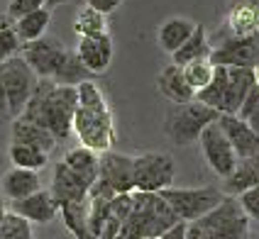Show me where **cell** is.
Returning <instances> with one entry per match:
<instances>
[{"label":"cell","instance_id":"6","mask_svg":"<svg viewBox=\"0 0 259 239\" xmlns=\"http://www.w3.org/2000/svg\"><path fill=\"white\" fill-rule=\"evenodd\" d=\"M132 156L120 152H103L98 156V178L91 185L88 198H113L117 193H132Z\"/></svg>","mask_w":259,"mask_h":239},{"label":"cell","instance_id":"37","mask_svg":"<svg viewBox=\"0 0 259 239\" xmlns=\"http://www.w3.org/2000/svg\"><path fill=\"white\" fill-rule=\"evenodd\" d=\"M186 232H188L186 222H176V225L169 227L164 234H159V239H186Z\"/></svg>","mask_w":259,"mask_h":239},{"label":"cell","instance_id":"34","mask_svg":"<svg viewBox=\"0 0 259 239\" xmlns=\"http://www.w3.org/2000/svg\"><path fill=\"white\" fill-rule=\"evenodd\" d=\"M237 203H240V208L249 217V222H259V185H252L249 190L240 193Z\"/></svg>","mask_w":259,"mask_h":239},{"label":"cell","instance_id":"31","mask_svg":"<svg viewBox=\"0 0 259 239\" xmlns=\"http://www.w3.org/2000/svg\"><path fill=\"white\" fill-rule=\"evenodd\" d=\"M0 239H34V232L25 217L15 215L13 210H5L0 220Z\"/></svg>","mask_w":259,"mask_h":239},{"label":"cell","instance_id":"12","mask_svg":"<svg viewBox=\"0 0 259 239\" xmlns=\"http://www.w3.org/2000/svg\"><path fill=\"white\" fill-rule=\"evenodd\" d=\"M210 61L215 66H237V69H257L259 66V32L249 37H228L223 34L220 44L213 46Z\"/></svg>","mask_w":259,"mask_h":239},{"label":"cell","instance_id":"18","mask_svg":"<svg viewBox=\"0 0 259 239\" xmlns=\"http://www.w3.org/2000/svg\"><path fill=\"white\" fill-rule=\"evenodd\" d=\"M252 85H254V71L252 69L228 66V83H225V98H223L220 115H237Z\"/></svg>","mask_w":259,"mask_h":239},{"label":"cell","instance_id":"40","mask_svg":"<svg viewBox=\"0 0 259 239\" xmlns=\"http://www.w3.org/2000/svg\"><path fill=\"white\" fill-rule=\"evenodd\" d=\"M66 3H73V0H47V8H59V5H66Z\"/></svg>","mask_w":259,"mask_h":239},{"label":"cell","instance_id":"8","mask_svg":"<svg viewBox=\"0 0 259 239\" xmlns=\"http://www.w3.org/2000/svg\"><path fill=\"white\" fill-rule=\"evenodd\" d=\"M132 178L140 193H161L171 188L176 178V164L166 152H144L132 156Z\"/></svg>","mask_w":259,"mask_h":239},{"label":"cell","instance_id":"32","mask_svg":"<svg viewBox=\"0 0 259 239\" xmlns=\"http://www.w3.org/2000/svg\"><path fill=\"white\" fill-rule=\"evenodd\" d=\"M22 42L17 39V32H15V22L8 15H0V64L8 61L20 54Z\"/></svg>","mask_w":259,"mask_h":239},{"label":"cell","instance_id":"25","mask_svg":"<svg viewBox=\"0 0 259 239\" xmlns=\"http://www.w3.org/2000/svg\"><path fill=\"white\" fill-rule=\"evenodd\" d=\"M98 156L96 152H91L86 147H73L66 152V156L61 159L69 169L78 176V178H83L88 185H93L96 178H98Z\"/></svg>","mask_w":259,"mask_h":239},{"label":"cell","instance_id":"43","mask_svg":"<svg viewBox=\"0 0 259 239\" xmlns=\"http://www.w3.org/2000/svg\"><path fill=\"white\" fill-rule=\"evenodd\" d=\"M147 239H159V237H147Z\"/></svg>","mask_w":259,"mask_h":239},{"label":"cell","instance_id":"9","mask_svg":"<svg viewBox=\"0 0 259 239\" xmlns=\"http://www.w3.org/2000/svg\"><path fill=\"white\" fill-rule=\"evenodd\" d=\"M37 81L39 78L34 76V71L25 64V59L20 54L0 64V83H3V90H5V98H8V108H10V117L13 120L22 113V108L32 98V93L37 88Z\"/></svg>","mask_w":259,"mask_h":239},{"label":"cell","instance_id":"28","mask_svg":"<svg viewBox=\"0 0 259 239\" xmlns=\"http://www.w3.org/2000/svg\"><path fill=\"white\" fill-rule=\"evenodd\" d=\"M8 156H10L15 169H27V171H37V173L49 164V154L37 149V147H29V144H15L13 141L10 149H8Z\"/></svg>","mask_w":259,"mask_h":239},{"label":"cell","instance_id":"35","mask_svg":"<svg viewBox=\"0 0 259 239\" xmlns=\"http://www.w3.org/2000/svg\"><path fill=\"white\" fill-rule=\"evenodd\" d=\"M39 8H47V0H10L5 15H8L10 20H17V17H22V15H27V13H34V10H39Z\"/></svg>","mask_w":259,"mask_h":239},{"label":"cell","instance_id":"7","mask_svg":"<svg viewBox=\"0 0 259 239\" xmlns=\"http://www.w3.org/2000/svg\"><path fill=\"white\" fill-rule=\"evenodd\" d=\"M159 196L166 200V205L181 222H196L205 212H210L225 193H220L215 185H201V188H164Z\"/></svg>","mask_w":259,"mask_h":239},{"label":"cell","instance_id":"38","mask_svg":"<svg viewBox=\"0 0 259 239\" xmlns=\"http://www.w3.org/2000/svg\"><path fill=\"white\" fill-rule=\"evenodd\" d=\"M245 122L249 125V129H252V132L257 134V139H259V108H254L252 113L247 115V117H245Z\"/></svg>","mask_w":259,"mask_h":239},{"label":"cell","instance_id":"1","mask_svg":"<svg viewBox=\"0 0 259 239\" xmlns=\"http://www.w3.org/2000/svg\"><path fill=\"white\" fill-rule=\"evenodd\" d=\"M76 95H78V105L73 113L71 134L78 137L81 147H86L96 154L110 152L113 144L117 141L115 117H113V110L108 105V98L101 90V85L93 78L83 81L76 85Z\"/></svg>","mask_w":259,"mask_h":239},{"label":"cell","instance_id":"20","mask_svg":"<svg viewBox=\"0 0 259 239\" xmlns=\"http://www.w3.org/2000/svg\"><path fill=\"white\" fill-rule=\"evenodd\" d=\"M157 88L164 98L171 100L174 105H184V103H191V100L196 98L193 90L188 88L186 78H184L181 66H176V64L161 69V73L157 76Z\"/></svg>","mask_w":259,"mask_h":239},{"label":"cell","instance_id":"11","mask_svg":"<svg viewBox=\"0 0 259 239\" xmlns=\"http://www.w3.org/2000/svg\"><path fill=\"white\" fill-rule=\"evenodd\" d=\"M201 147V154H203V161L208 164V169L213 171L215 176L220 178H228L232 171L237 169V154L232 149V144L228 141V137L223 134V129L218 127V120L210 122L201 132V137L196 141Z\"/></svg>","mask_w":259,"mask_h":239},{"label":"cell","instance_id":"3","mask_svg":"<svg viewBox=\"0 0 259 239\" xmlns=\"http://www.w3.org/2000/svg\"><path fill=\"white\" fill-rule=\"evenodd\" d=\"M135 205L130 217L122 222L120 232L115 239H147V237H159L164 234L169 227L181 222L174 210L166 205V200L159 193H140L132 190Z\"/></svg>","mask_w":259,"mask_h":239},{"label":"cell","instance_id":"42","mask_svg":"<svg viewBox=\"0 0 259 239\" xmlns=\"http://www.w3.org/2000/svg\"><path fill=\"white\" fill-rule=\"evenodd\" d=\"M245 3H252V5H257L259 8V0H245Z\"/></svg>","mask_w":259,"mask_h":239},{"label":"cell","instance_id":"41","mask_svg":"<svg viewBox=\"0 0 259 239\" xmlns=\"http://www.w3.org/2000/svg\"><path fill=\"white\" fill-rule=\"evenodd\" d=\"M5 210H8V208H5V200L0 198V220H3V215H5Z\"/></svg>","mask_w":259,"mask_h":239},{"label":"cell","instance_id":"14","mask_svg":"<svg viewBox=\"0 0 259 239\" xmlns=\"http://www.w3.org/2000/svg\"><path fill=\"white\" fill-rule=\"evenodd\" d=\"M8 210H13L20 217H25L29 225H49V222H54L59 217L57 200L44 188H39L37 193L22 198V200H13Z\"/></svg>","mask_w":259,"mask_h":239},{"label":"cell","instance_id":"29","mask_svg":"<svg viewBox=\"0 0 259 239\" xmlns=\"http://www.w3.org/2000/svg\"><path fill=\"white\" fill-rule=\"evenodd\" d=\"M225 83H228V66H215L210 83L203 88L201 93H196V100L213 108L215 113L223 110V98H225Z\"/></svg>","mask_w":259,"mask_h":239},{"label":"cell","instance_id":"22","mask_svg":"<svg viewBox=\"0 0 259 239\" xmlns=\"http://www.w3.org/2000/svg\"><path fill=\"white\" fill-rule=\"evenodd\" d=\"M210 52H213V44L208 39V32H205L203 25L196 22V29L191 32V37L186 42L171 54V61L176 66H186V64L198 61V59H210Z\"/></svg>","mask_w":259,"mask_h":239},{"label":"cell","instance_id":"2","mask_svg":"<svg viewBox=\"0 0 259 239\" xmlns=\"http://www.w3.org/2000/svg\"><path fill=\"white\" fill-rule=\"evenodd\" d=\"M76 105H78L76 85H57L49 78H39L32 98L17 117L44 127L47 132L54 134L57 141H64L71 137Z\"/></svg>","mask_w":259,"mask_h":239},{"label":"cell","instance_id":"44","mask_svg":"<svg viewBox=\"0 0 259 239\" xmlns=\"http://www.w3.org/2000/svg\"><path fill=\"white\" fill-rule=\"evenodd\" d=\"M247 239H259V237H247Z\"/></svg>","mask_w":259,"mask_h":239},{"label":"cell","instance_id":"26","mask_svg":"<svg viewBox=\"0 0 259 239\" xmlns=\"http://www.w3.org/2000/svg\"><path fill=\"white\" fill-rule=\"evenodd\" d=\"M59 217L73 239H98L88 227V203H64L59 205Z\"/></svg>","mask_w":259,"mask_h":239},{"label":"cell","instance_id":"4","mask_svg":"<svg viewBox=\"0 0 259 239\" xmlns=\"http://www.w3.org/2000/svg\"><path fill=\"white\" fill-rule=\"evenodd\" d=\"M203 239H247L249 237V217L240 208L235 196H223L210 212L201 220L191 222Z\"/></svg>","mask_w":259,"mask_h":239},{"label":"cell","instance_id":"21","mask_svg":"<svg viewBox=\"0 0 259 239\" xmlns=\"http://www.w3.org/2000/svg\"><path fill=\"white\" fill-rule=\"evenodd\" d=\"M10 134H13L15 144H29V147H37V149H42L47 154H52L54 147L59 144L52 132H47L44 127L34 125V122H27V120H22V117H15L13 120Z\"/></svg>","mask_w":259,"mask_h":239},{"label":"cell","instance_id":"13","mask_svg":"<svg viewBox=\"0 0 259 239\" xmlns=\"http://www.w3.org/2000/svg\"><path fill=\"white\" fill-rule=\"evenodd\" d=\"M76 59L81 61V66L91 73V76H101L110 69L113 64V54L115 46L110 34H101V37H78L76 44Z\"/></svg>","mask_w":259,"mask_h":239},{"label":"cell","instance_id":"15","mask_svg":"<svg viewBox=\"0 0 259 239\" xmlns=\"http://www.w3.org/2000/svg\"><path fill=\"white\" fill-rule=\"evenodd\" d=\"M88 190H91V185L83 178H78L64 161H59L57 169H54L52 188H49V193L57 200V205H64V203H86Z\"/></svg>","mask_w":259,"mask_h":239},{"label":"cell","instance_id":"33","mask_svg":"<svg viewBox=\"0 0 259 239\" xmlns=\"http://www.w3.org/2000/svg\"><path fill=\"white\" fill-rule=\"evenodd\" d=\"M132 205H135V198L132 193H117V196L110 198V217H115L120 227L122 222L130 217V212H132Z\"/></svg>","mask_w":259,"mask_h":239},{"label":"cell","instance_id":"5","mask_svg":"<svg viewBox=\"0 0 259 239\" xmlns=\"http://www.w3.org/2000/svg\"><path fill=\"white\" fill-rule=\"evenodd\" d=\"M218 117H220V113H215L213 108H208V105H203L193 98L191 103L174 105L166 113L164 132L176 147H188V144H196L203 129L210 122H215Z\"/></svg>","mask_w":259,"mask_h":239},{"label":"cell","instance_id":"30","mask_svg":"<svg viewBox=\"0 0 259 239\" xmlns=\"http://www.w3.org/2000/svg\"><path fill=\"white\" fill-rule=\"evenodd\" d=\"M181 71H184V78H186L188 88H191L193 95H196V93H201L203 88L210 83L215 64H213L210 59H198V61H191L186 66H181Z\"/></svg>","mask_w":259,"mask_h":239},{"label":"cell","instance_id":"16","mask_svg":"<svg viewBox=\"0 0 259 239\" xmlns=\"http://www.w3.org/2000/svg\"><path fill=\"white\" fill-rule=\"evenodd\" d=\"M218 127L223 129V134L228 137V141L232 144L237 159H247V156L257 154L259 152V139L257 134L249 129L245 120H240L237 115H220L218 117Z\"/></svg>","mask_w":259,"mask_h":239},{"label":"cell","instance_id":"36","mask_svg":"<svg viewBox=\"0 0 259 239\" xmlns=\"http://www.w3.org/2000/svg\"><path fill=\"white\" fill-rule=\"evenodd\" d=\"M88 8H93V10H98V13L103 15H110V13H115L117 8L125 3V0H83Z\"/></svg>","mask_w":259,"mask_h":239},{"label":"cell","instance_id":"19","mask_svg":"<svg viewBox=\"0 0 259 239\" xmlns=\"http://www.w3.org/2000/svg\"><path fill=\"white\" fill-rule=\"evenodd\" d=\"M39 188H42V183H39V173H37V171L15 169V166L8 171V173L3 176V181H0V190H3V196L8 198L10 203L32 196V193H37Z\"/></svg>","mask_w":259,"mask_h":239},{"label":"cell","instance_id":"10","mask_svg":"<svg viewBox=\"0 0 259 239\" xmlns=\"http://www.w3.org/2000/svg\"><path fill=\"white\" fill-rule=\"evenodd\" d=\"M69 54L71 52L59 42L57 37H47V34L29 44H22V49H20V57L25 59V64L34 71V76L37 78H49V81H54L59 76V71L66 64Z\"/></svg>","mask_w":259,"mask_h":239},{"label":"cell","instance_id":"17","mask_svg":"<svg viewBox=\"0 0 259 239\" xmlns=\"http://www.w3.org/2000/svg\"><path fill=\"white\" fill-rule=\"evenodd\" d=\"M259 32V8L245 0H230L225 13V34L228 37H249Z\"/></svg>","mask_w":259,"mask_h":239},{"label":"cell","instance_id":"27","mask_svg":"<svg viewBox=\"0 0 259 239\" xmlns=\"http://www.w3.org/2000/svg\"><path fill=\"white\" fill-rule=\"evenodd\" d=\"M73 32L78 37H101V34H110V25H108V15L98 13L93 8H78V13L73 17Z\"/></svg>","mask_w":259,"mask_h":239},{"label":"cell","instance_id":"24","mask_svg":"<svg viewBox=\"0 0 259 239\" xmlns=\"http://www.w3.org/2000/svg\"><path fill=\"white\" fill-rule=\"evenodd\" d=\"M13 22H15L17 39L22 44H29L47 34V27H49V22H52V10H49V8H39V10H34V13H27V15H22V17H17Z\"/></svg>","mask_w":259,"mask_h":239},{"label":"cell","instance_id":"39","mask_svg":"<svg viewBox=\"0 0 259 239\" xmlns=\"http://www.w3.org/2000/svg\"><path fill=\"white\" fill-rule=\"evenodd\" d=\"M3 117H10V108H8V98H5L3 83H0V120H3Z\"/></svg>","mask_w":259,"mask_h":239},{"label":"cell","instance_id":"23","mask_svg":"<svg viewBox=\"0 0 259 239\" xmlns=\"http://www.w3.org/2000/svg\"><path fill=\"white\" fill-rule=\"evenodd\" d=\"M193 29H196V22H193V20L176 15V17H169V20H164V22L159 25L157 42L166 54H174V52L191 37Z\"/></svg>","mask_w":259,"mask_h":239}]
</instances>
